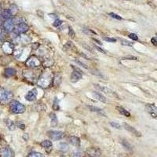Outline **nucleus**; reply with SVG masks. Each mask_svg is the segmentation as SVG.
<instances>
[{
    "mask_svg": "<svg viewBox=\"0 0 157 157\" xmlns=\"http://www.w3.org/2000/svg\"><path fill=\"white\" fill-rule=\"evenodd\" d=\"M94 49H96L98 51H99V52H101V53H104H104H106L105 50H104L102 49V48H101V47L98 46L94 45Z\"/></svg>",
    "mask_w": 157,
    "mask_h": 157,
    "instance_id": "39",
    "label": "nucleus"
},
{
    "mask_svg": "<svg viewBox=\"0 0 157 157\" xmlns=\"http://www.w3.org/2000/svg\"><path fill=\"white\" fill-rule=\"evenodd\" d=\"M61 80H62V76L60 73H57L53 77V84L55 86H58L61 84Z\"/></svg>",
    "mask_w": 157,
    "mask_h": 157,
    "instance_id": "16",
    "label": "nucleus"
},
{
    "mask_svg": "<svg viewBox=\"0 0 157 157\" xmlns=\"http://www.w3.org/2000/svg\"><path fill=\"white\" fill-rule=\"evenodd\" d=\"M146 109L149 112V113L151 115V116L152 118H156V112H157V108L155 104H149L146 105Z\"/></svg>",
    "mask_w": 157,
    "mask_h": 157,
    "instance_id": "14",
    "label": "nucleus"
},
{
    "mask_svg": "<svg viewBox=\"0 0 157 157\" xmlns=\"http://www.w3.org/2000/svg\"><path fill=\"white\" fill-rule=\"evenodd\" d=\"M116 108V110H117L118 112H120L121 115H123V116H127V117H130V113L128 112L127 110H126L125 108H123V107L117 106Z\"/></svg>",
    "mask_w": 157,
    "mask_h": 157,
    "instance_id": "20",
    "label": "nucleus"
},
{
    "mask_svg": "<svg viewBox=\"0 0 157 157\" xmlns=\"http://www.w3.org/2000/svg\"><path fill=\"white\" fill-rule=\"evenodd\" d=\"M40 145H41L43 148H45V149H51V148L53 146V144H52V142H51L50 141H49V140H45V141H42L41 143H40Z\"/></svg>",
    "mask_w": 157,
    "mask_h": 157,
    "instance_id": "22",
    "label": "nucleus"
},
{
    "mask_svg": "<svg viewBox=\"0 0 157 157\" xmlns=\"http://www.w3.org/2000/svg\"><path fill=\"white\" fill-rule=\"evenodd\" d=\"M93 96L96 98V99H98V101H101V102H106V101H106L105 97H104L103 94H101V93L94 92V93H93Z\"/></svg>",
    "mask_w": 157,
    "mask_h": 157,
    "instance_id": "21",
    "label": "nucleus"
},
{
    "mask_svg": "<svg viewBox=\"0 0 157 157\" xmlns=\"http://www.w3.org/2000/svg\"><path fill=\"white\" fill-rule=\"evenodd\" d=\"M37 90L36 89H32L30 91L27 92V94H26L25 98L26 100L28 101H34L36 99V97H37Z\"/></svg>",
    "mask_w": 157,
    "mask_h": 157,
    "instance_id": "13",
    "label": "nucleus"
},
{
    "mask_svg": "<svg viewBox=\"0 0 157 157\" xmlns=\"http://www.w3.org/2000/svg\"><path fill=\"white\" fill-rule=\"evenodd\" d=\"M129 38H130V39H131L132 40H133V41H137V40H138V37H137V35H136L135 33H130V34Z\"/></svg>",
    "mask_w": 157,
    "mask_h": 157,
    "instance_id": "35",
    "label": "nucleus"
},
{
    "mask_svg": "<svg viewBox=\"0 0 157 157\" xmlns=\"http://www.w3.org/2000/svg\"><path fill=\"white\" fill-rule=\"evenodd\" d=\"M61 24H62V21H61V20L59 19H56L54 21V22H53V25L54 26V27H59V26L61 25Z\"/></svg>",
    "mask_w": 157,
    "mask_h": 157,
    "instance_id": "36",
    "label": "nucleus"
},
{
    "mask_svg": "<svg viewBox=\"0 0 157 157\" xmlns=\"http://www.w3.org/2000/svg\"><path fill=\"white\" fill-rule=\"evenodd\" d=\"M110 125L113 127L116 128V129H120L121 128V126L119 123H115V122H110Z\"/></svg>",
    "mask_w": 157,
    "mask_h": 157,
    "instance_id": "38",
    "label": "nucleus"
},
{
    "mask_svg": "<svg viewBox=\"0 0 157 157\" xmlns=\"http://www.w3.org/2000/svg\"><path fill=\"white\" fill-rule=\"evenodd\" d=\"M23 75L26 80L29 81L31 82H34L37 78V75L35 73L33 69H25L23 71Z\"/></svg>",
    "mask_w": 157,
    "mask_h": 157,
    "instance_id": "5",
    "label": "nucleus"
},
{
    "mask_svg": "<svg viewBox=\"0 0 157 157\" xmlns=\"http://www.w3.org/2000/svg\"><path fill=\"white\" fill-rule=\"evenodd\" d=\"M6 126H7V127L9 128V129L10 130H14L16 128V126H15V123H14V122L12 121V120H6Z\"/></svg>",
    "mask_w": 157,
    "mask_h": 157,
    "instance_id": "25",
    "label": "nucleus"
},
{
    "mask_svg": "<svg viewBox=\"0 0 157 157\" xmlns=\"http://www.w3.org/2000/svg\"><path fill=\"white\" fill-rule=\"evenodd\" d=\"M93 40H94V41L95 42V43H98V44H99V45H101V46L102 45V43H101V42H100V41H99V40H98V39H94V38H93Z\"/></svg>",
    "mask_w": 157,
    "mask_h": 157,
    "instance_id": "44",
    "label": "nucleus"
},
{
    "mask_svg": "<svg viewBox=\"0 0 157 157\" xmlns=\"http://www.w3.org/2000/svg\"><path fill=\"white\" fill-rule=\"evenodd\" d=\"M122 144L123 145L124 147L126 148V149H127L128 150H131L132 148H131V145H130V143L128 142L127 140H123V141H122Z\"/></svg>",
    "mask_w": 157,
    "mask_h": 157,
    "instance_id": "29",
    "label": "nucleus"
},
{
    "mask_svg": "<svg viewBox=\"0 0 157 157\" xmlns=\"http://www.w3.org/2000/svg\"><path fill=\"white\" fill-rule=\"evenodd\" d=\"M83 31H84L85 33L87 34V35H90V34H92V35H96V33H95L94 31H92V30H90V28H83Z\"/></svg>",
    "mask_w": 157,
    "mask_h": 157,
    "instance_id": "37",
    "label": "nucleus"
},
{
    "mask_svg": "<svg viewBox=\"0 0 157 157\" xmlns=\"http://www.w3.org/2000/svg\"><path fill=\"white\" fill-rule=\"evenodd\" d=\"M88 108H90V110L91 111V112H97L98 115H101V116H104V117H106L105 112H104L102 109H101V108H98V107H94V106H88Z\"/></svg>",
    "mask_w": 157,
    "mask_h": 157,
    "instance_id": "17",
    "label": "nucleus"
},
{
    "mask_svg": "<svg viewBox=\"0 0 157 157\" xmlns=\"http://www.w3.org/2000/svg\"><path fill=\"white\" fill-rule=\"evenodd\" d=\"M2 47L3 52L6 54H11L14 52V45L10 42H5Z\"/></svg>",
    "mask_w": 157,
    "mask_h": 157,
    "instance_id": "10",
    "label": "nucleus"
},
{
    "mask_svg": "<svg viewBox=\"0 0 157 157\" xmlns=\"http://www.w3.org/2000/svg\"><path fill=\"white\" fill-rule=\"evenodd\" d=\"M1 9H2V6H1V4H0V10H1Z\"/></svg>",
    "mask_w": 157,
    "mask_h": 157,
    "instance_id": "45",
    "label": "nucleus"
},
{
    "mask_svg": "<svg viewBox=\"0 0 157 157\" xmlns=\"http://www.w3.org/2000/svg\"><path fill=\"white\" fill-rule=\"evenodd\" d=\"M27 157H45L44 155L40 152H30L27 155Z\"/></svg>",
    "mask_w": 157,
    "mask_h": 157,
    "instance_id": "28",
    "label": "nucleus"
},
{
    "mask_svg": "<svg viewBox=\"0 0 157 157\" xmlns=\"http://www.w3.org/2000/svg\"><path fill=\"white\" fill-rule=\"evenodd\" d=\"M53 108L54 110H58L59 109V104H58V99L57 98H55L54 101H53Z\"/></svg>",
    "mask_w": 157,
    "mask_h": 157,
    "instance_id": "32",
    "label": "nucleus"
},
{
    "mask_svg": "<svg viewBox=\"0 0 157 157\" xmlns=\"http://www.w3.org/2000/svg\"><path fill=\"white\" fill-rule=\"evenodd\" d=\"M10 109L14 114H21L25 112V106L18 101H11L10 102Z\"/></svg>",
    "mask_w": 157,
    "mask_h": 157,
    "instance_id": "2",
    "label": "nucleus"
},
{
    "mask_svg": "<svg viewBox=\"0 0 157 157\" xmlns=\"http://www.w3.org/2000/svg\"><path fill=\"white\" fill-rule=\"evenodd\" d=\"M16 74V70L14 69H12V68H7V69H5V75L8 78L10 77L14 76Z\"/></svg>",
    "mask_w": 157,
    "mask_h": 157,
    "instance_id": "19",
    "label": "nucleus"
},
{
    "mask_svg": "<svg viewBox=\"0 0 157 157\" xmlns=\"http://www.w3.org/2000/svg\"><path fill=\"white\" fill-rule=\"evenodd\" d=\"M69 34L72 39H74V38L75 37V32L74 30H73V28L72 27H69Z\"/></svg>",
    "mask_w": 157,
    "mask_h": 157,
    "instance_id": "30",
    "label": "nucleus"
},
{
    "mask_svg": "<svg viewBox=\"0 0 157 157\" xmlns=\"http://www.w3.org/2000/svg\"><path fill=\"white\" fill-rule=\"evenodd\" d=\"M8 10H9V11H10L11 16H15L16 14H18V6H16L15 4H13V5H11L10 7V9H8Z\"/></svg>",
    "mask_w": 157,
    "mask_h": 157,
    "instance_id": "24",
    "label": "nucleus"
},
{
    "mask_svg": "<svg viewBox=\"0 0 157 157\" xmlns=\"http://www.w3.org/2000/svg\"><path fill=\"white\" fill-rule=\"evenodd\" d=\"M109 15L111 16V18H114V19H116V20H122V18L120 16H119L118 14H115V13H110Z\"/></svg>",
    "mask_w": 157,
    "mask_h": 157,
    "instance_id": "34",
    "label": "nucleus"
},
{
    "mask_svg": "<svg viewBox=\"0 0 157 157\" xmlns=\"http://www.w3.org/2000/svg\"><path fill=\"white\" fill-rule=\"evenodd\" d=\"M94 86H95L96 88H98L99 90H101V91H102V92L107 93V94H115V95H116V94H115V93H114L112 90H110V89L107 88V87H104V86H99V85H98V84H94Z\"/></svg>",
    "mask_w": 157,
    "mask_h": 157,
    "instance_id": "18",
    "label": "nucleus"
},
{
    "mask_svg": "<svg viewBox=\"0 0 157 157\" xmlns=\"http://www.w3.org/2000/svg\"><path fill=\"white\" fill-rule=\"evenodd\" d=\"M50 118L51 120V126L52 127H56L57 125V118L56 115L52 112V113L50 114Z\"/></svg>",
    "mask_w": 157,
    "mask_h": 157,
    "instance_id": "23",
    "label": "nucleus"
},
{
    "mask_svg": "<svg viewBox=\"0 0 157 157\" xmlns=\"http://www.w3.org/2000/svg\"><path fill=\"white\" fill-rule=\"evenodd\" d=\"M74 71L71 75V81L72 82H77L78 80H80L82 77V72L80 71V69H76L73 67Z\"/></svg>",
    "mask_w": 157,
    "mask_h": 157,
    "instance_id": "7",
    "label": "nucleus"
},
{
    "mask_svg": "<svg viewBox=\"0 0 157 157\" xmlns=\"http://www.w3.org/2000/svg\"><path fill=\"white\" fill-rule=\"evenodd\" d=\"M28 30V26L26 23H21L18 24H16L14 26V28L13 30L16 35H21V34L25 33L26 31Z\"/></svg>",
    "mask_w": 157,
    "mask_h": 157,
    "instance_id": "6",
    "label": "nucleus"
},
{
    "mask_svg": "<svg viewBox=\"0 0 157 157\" xmlns=\"http://www.w3.org/2000/svg\"><path fill=\"white\" fill-rule=\"evenodd\" d=\"M123 127L125 128L127 131H129L130 133H133V135L137 136V137H141V132H139L138 130H137L135 128L133 127H131L130 125H129L128 123H123Z\"/></svg>",
    "mask_w": 157,
    "mask_h": 157,
    "instance_id": "11",
    "label": "nucleus"
},
{
    "mask_svg": "<svg viewBox=\"0 0 157 157\" xmlns=\"http://www.w3.org/2000/svg\"><path fill=\"white\" fill-rule=\"evenodd\" d=\"M69 143H71L74 146H76L78 147L80 145V140L78 137H75V136H71L69 137Z\"/></svg>",
    "mask_w": 157,
    "mask_h": 157,
    "instance_id": "15",
    "label": "nucleus"
},
{
    "mask_svg": "<svg viewBox=\"0 0 157 157\" xmlns=\"http://www.w3.org/2000/svg\"><path fill=\"white\" fill-rule=\"evenodd\" d=\"M53 81V75L49 70H45L38 78L37 84L42 88H47Z\"/></svg>",
    "mask_w": 157,
    "mask_h": 157,
    "instance_id": "1",
    "label": "nucleus"
},
{
    "mask_svg": "<svg viewBox=\"0 0 157 157\" xmlns=\"http://www.w3.org/2000/svg\"><path fill=\"white\" fill-rule=\"evenodd\" d=\"M25 65L30 69H35L41 65V61L36 56H31L26 61Z\"/></svg>",
    "mask_w": 157,
    "mask_h": 157,
    "instance_id": "4",
    "label": "nucleus"
},
{
    "mask_svg": "<svg viewBox=\"0 0 157 157\" xmlns=\"http://www.w3.org/2000/svg\"><path fill=\"white\" fill-rule=\"evenodd\" d=\"M13 94L6 89H0V104H6L12 101Z\"/></svg>",
    "mask_w": 157,
    "mask_h": 157,
    "instance_id": "3",
    "label": "nucleus"
},
{
    "mask_svg": "<svg viewBox=\"0 0 157 157\" xmlns=\"http://www.w3.org/2000/svg\"><path fill=\"white\" fill-rule=\"evenodd\" d=\"M123 60H129V61H137V58L134 56H126L123 57Z\"/></svg>",
    "mask_w": 157,
    "mask_h": 157,
    "instance_id": "31",
    "label": "nucleus"
},
{
    "mask_svg": "<svg viewBox=\"0 0 157 157\" xmlns=\"http://www.w3.org/2000/svg\"><path fill=\"white\" fill-rule=\"evenodd\" d=\"M151 43H152L153 45L155 46H157V41H156V38H155V37L152 38V39H151Z\"/></svg>",
    "mask_w": 157,
    "mask_h": 157,
    "instance_id": "41",
    "label": "nucleus"
},
{
    "mask_svg": "<svg viewBox=\"0 0 157 157\" xmlns=\"http://www.w3.org/2000/svg\"><path fill=\"white\" fill-rule=\"evenodd\" d=\"M47 134L50 137V139L53 141H58L65 137V133L61 131H49Z\"/></svg>",
    "mask_w": 157,
    "mask_h": 157,
    "instance_id": "9",
    "label": "nucleus"
},
{
    "mask_svg": "<svg viewBox=\"0 0 157 157\" xmlns=\"http://www.w3.org/2000/svg\"><path fill=\"white\" fill-rule=\"evenodd\" d=\"M0 155L1 157H14V152L12 151L10 147L6 146L1 150Z\"/></svg>",
    "mask_w": 157,
    "mask_h": 157,
    "instance_id": "12",
    "label": "nucleus"
},
{
    "mask_svg": "<svg viewBox=\"0 0 157 157\" xmlns=\"http://www.w3.org/2000/svg\"><path fill=\"white\" fill-rule=\"evenodd\" d=\"M75 61H76V62L78 63V65H80L82 67H83V68H85V69H87V66H86V65H85V64H83V63H82V62L79 61H78V60H75Z\"/></svg>",
    "mask_w": 157,
    "mask_h": 157,
    "instance_id": "42",
    "label": "nucleus"
},
{
    "mask_svg": "<svg viewBox=\"0 0 157 157\" xmlns=\"http://www.w3.org/2000/svg\"><path fill=\"white\" fill-rule=\"evenodd\" d=\"M121 43L122 45L124 46H133V43H130V42L127 41V40H123V39L121 40Z\"/></svg>",
    "mask_w": 157,
    "mask_h": 157,
    "instance_id": "33",
    "label": "nucleus"
},
{
    "mask_svg": "<svg viewBox=\"0 0 157 157\" xmlns=\"http://www.w3.org/2000/svg\"><path fill=\"white\" fill-rule=\"evenodd\" d=\"M4 21H5V19H4V18H2V16L0 14V27L2 25H3Z\"/></svg>",
    "mask_w": 157,
    "mask_h": 157,
    "instance_id": "43",
    "label": "nucleus"
},
{
    "mask_svg": "<svg viewBox=\"0 0 157 157\" xmlns=\"http://www.w3.org/2000/svg\"><path fill=\"white\" fill-rule=\"evenodd\" d=\"M104 39L107 42H110V43H116V39L114 38H109V37H104Z\"/></svg>",
    "mask_w": 157,
    "mask_h": 157,
    "instance_id": "40",
    "label": "nucleus"
},
{
    "mask_svg": "<svg viewBox=\"0 0 157 157\" xmlns=\"http://www.w3.org/2000/svg\"><path fill=\"white\" fill-rule=\"evenodd\" d=\"M6 31L3 28H0V41H4L6 39Z\"/></svg>",
    "mask_w": 157,
    "mask_h": 157,
    "instance_id": "27",
    "label": "nucleus"
},
{
    "mask_svg": "<svg viewBox=\"0 0 157 157\" xmlns=\"http://www.w3.org/2000/svg\"><path fill=\"white\" fill-rule=\"evenodd\" d=\"M0 14L2 16V18H3L5 20L9 19V18H10L12 17L11 14H10V11H9V10H2V13H1Z\"/></svg>",
    "mask_w": 157,
    "mask_h": 157,
    "instance_id": "26",
    "label": "nucleus"
},
{
    "mask_svg": "<svg viewBox=\"0 0 157 157\" xmlns=\"http://www.w3.org/2000/svg\"><path fill=\"white\" fill-rule=\"evenodd\" d=\"M15 24L14 21V18H9L6 19L3 23V29L6 31V32H10L14 30Z\"/></svg>",
    "mask_w": 157,
    "mask_h": 157,
    "instance_id": "8",
    "label": "nucleus"
}]
</instances>
